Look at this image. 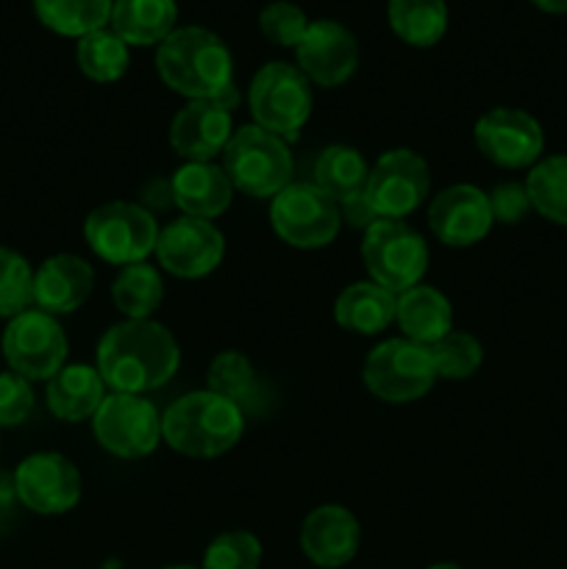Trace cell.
<instances>
[{"instance_id":"484cf974","label":"cell","mask_w":567,"mask_h":569,"mask_svg":"<svg viewBox=\"0 0 567 569\" xmlns=\"http://www.w3.org/2000/svg\"><path fill=\"white\" fill-rule=\"evenodd\" d=\"M367 176L370 167L365 156L350 144H331L315 161V187H320L337 203L365 192Z\"/></svg>"},{"instance_id":"8d00e7d4","label":"cell","mask_w":567,"mask_h":569,"mask_svg":"<svg viewBox=\"0 0 567 569\" xmlns=\"http://www.w3.org/2000/svg\"><path fill=\"white\" fill-rule=\"evenodd\" d=\"M33 387L28 378L11 370H0V428H17L31 417Z\"/></svg>"},{"instance_id":"ffe728a7","label":"cell","mask_w":567,"mask_h":569,"mask_svg":"<svg viewBox=\"0 0 567 569\" xmlns=\"http://www.w3.org/2000/svg\"><path fill=\"white\" fill-rule=\"evenodd\" d=\"M359 520L345 506H317L300 526V550L317 567L337 569L348 565L359 550Z\"/></svg>"},{"instance_id":"6da1fadb","label":"cell","mask_w":567,"mask_h":569,"mask_svg":"<svg viewBox=\"0 0 567 569\" xmlns=\"http://www.w3.org/2000/svg\"><path fill=\"white\" fill-rule=\"evenodd\" d=\"M181 365L176 337L156 320H122L98 345V372L106 387L126 395L161 389Z\"/></svg>"},{"instance_id":"3957f363","label":"cell","mask_w":567,"mask_h":569,"mask_svg":"<svg viewBox=\"0 0 567 569\" xmlns=\"http://www.w3.org/2000/svg\"><path fill=\"white\" fill-rule=\"evenodd\" d=\"M242 431V409L209 389L183 395L161 415V439L172 450L192 459H215L228 453Z\"/></svg>"},{"instance_id":"cb8c5ba5","label":"cell","mask_w":567,"mask_h":569,"mask_svg":"<svg viewBox=\"0 0 567 569\" xmlns=\"http://www.w3.org/2000/svg\"><path fill=\"white\" fill-rule=\"evenodd\" d=\"M395 306H398L395 292L378 287L376 281H356L339 292L334 317L345 331L376 337L395 322Z\"/></svg>"},{"instance_id":"7c38bea8","label":"cell","mask_w":567,"mask_h":569,"mask_svg":"<svg viewBox=\"0 0 567 569\" xmlns=\"http://www.w3.org/2000/svg\"><path fill=\"white\" fill-rule=\"evenodd\" d=\"M431 189L426 159L409 148H395L378 156L365 183V198L378 220H404L422 206Z\"/></svg>"},{"instance_id":"603a6c76","label":"cell","mask_w":567,"mask_h":569,"mask_svg":"<svg viewBox=\"0 0 567 569\" xmlns=\"http://www.w3.org/2000/svg\"><path fill=\"white\" fill-rule=\"evenodd\" d=\"M395 322H398L406 339L431 348L445 333L454 331V309H450V300L439 289L417 283V287L398 295Z\"/></svg>"},{"instance_id":"4fadbf2b","label":"cell","mask_w":567,"mask_h":569,"mask_svg":"<svg viewBox=\"0 0 567 569\" xmlns=\"http://www.w3.org/2000/svg\"><path fill=\"white\" fill-rule=\"evenodd\" d=\"M11 478H14L22 509L42 517L67 515L76 509L83 492L78 467L67 456L50 453V450L26 456Z\"/></svg>"},{"instance_id":"52a82bcc","label":"cell","mask_w":567,"mask_h":569,"mask_svg":"<svg viewBox=\"0 0 567 569\" xmlns=\"http://www.w3.org/2000/svg\"><path fill=\"white\" fill-rule=\"evenodd\" d=\"M67 333L53 315L42 309H26L11 317L0 337V353L6 370L28 381H50L67 365Z\"/></svg>"},{"instance_id":"ab89813d","label":"cell","mask_w":567,"mask_h":569,"mask_svg":"<svg viewBox=\"0 0 567 569\" xmlns=\"http://www.w3.org/2000/svg\"><path fill=\"white\" fill-rule=\"evenodd\" d=\"M17 509H20V498H17L14 478L9 472H0V533L14 526Z\"/></svg>"},{"instance_id":"ac0fdd59","label":"cell","mask_w":567,"mask_h":569,"mask_svg":"<svg viewBox=\"0 0 567 569\" xmlns=\"http://www.w3.org/2000/svg\"><path fill=\"white\" fill-rule=\"evenodd\" d=\"M233 137V111L217 100H189L170 122V144L181 159L211 161Z\"/></svg>"},{"instance_id":"f546056e","label":"cell","mask_w":567,"mask_h":569,"mask_svg":"<svg viewBox=\"0 0 567 569\" xmlns=\"http://www.w3.org/2000/svg\"><path fill=\"white\" fill-rule=\"evenodd\" d=\"M531 209L556 226H567V153L545 156L526 178Z\"/></svg>"},{"instance_id":"f1b7e54d","label":"cell","mask_w":567,"mask_h":569,"mask_svg":"<svg viewBox=\"0 0 567 569\" xmlns=\"http://www.w3.org/2000/svg\"><path fill=\"white\" fill-rule=\"evenodd\" d=\"M115 0H33L39 22L61 37H87L106 28Z\"/></svg>"},{"instance_id":"d6a6232c","label":"cell","mask_w":567,"mask_h":569,"mask_svg":"<svg viewBox=\"0 0 567 569\" xmlns=\"http://www.w3.org/2000/svg\"><path fill=\"white\" fill-rule=\"evenodd\" d=\"M33 306V267L14 248L0 244V320L22 315Z\"/></svg>"},{"instance_id":"9a60e30c","label":"cell","mask_w":567,"mask_h":569,"mask_svg":"<svg viewBox=\"0 0 567 569\" xmlns=\"http://www.w3.org/2000/svg\"><path fill=\"white\" fill-rule=\"evenodd\" d=\"M226 237L211 220L178 217L159 231L156 259L176 278H203L220 267Z\"/></svg>"},{"instance_id":"d6986e66","label":"cell","mask_w":567,"mask_h":569,"mask_svg":"<svg viewBox=\"0 0 567 569\" xmlns=\"http://www.w3.org/2000/svg\"><path fill=\"white\" fill-rule=\"evenodd\" d=\"M94 289V270L76 253H56L33 270V309L48 315H72L89 300Z\"/></svg>"},{"instance_id":"d590c367","label":"cell","mask_w":567,"mask_h":569,"mask_svg":"<svg viewBox=\"0 0 567 569\" xmlns=\"http://www.w3.org/2000/svg\"><path fill=\"white\" fill-rule=\"evenodd\" d=\"M309 17L292 0H272L261 9L259 28L272 44H284V48H298L304 39L306 28H309Z\"/></svg>"},{"instance_id":"7a4b0ae2","label":"cell","mask_w":567,"mask_h":569,"mask_svg":"<svg viewBox=\"0 0 567 569\" xmlns=\"http://www.w3.org/2000/svg\"><path fill=\"white\" fill-rule=\"evenodd\" d=\"M156 67L161 81L189 100H215L233 83L231 50L203 26L176 28L156 50Z\"/></svg>"},{"instance_id":"ba28073f","label":"cell","mask_w":567,"mask_h":569,"mask_svg":"<svg viewBox=\"0 0 567 569\" xmlns=\"http://www.w3.org/2000/svg\"><path fill=\"white\" fill-rule=\"evenodd\" d=\"M361 261L370 272V281L400 295L417 287L426 276L428 244L409 222L376 220L365 231Z\"/></svg>"},{"instance_id":"8fae6325","label":"cell","mask_w":567,"mask_h":569,"mask_svg":"<svg viewBox=\"0 0 567 569\" xmlns=\"http://www.w3.org/2000/svg\"><path fill=\"white\" fill-rule=\"evenodd\" d=\"M92 431L117 459H145L159 448L161 415L145 395L111 392L94 411Z\"/></svg>"},{"instance_id":"e575fe53","label":"cell","mask_w":567,"mask_h":569,"mask_svg":"<svg viewBox=\"0 0 567 569\" xmlns=\"http://www.w3.org/2000/svg\"><path fill=\"white\" fill-rule=\"evenodd\" d=\"M261 542L250 531H226L206 548L200 569H259Z\"/></svg>"},{"instance_id":"d4e9b609","label":"cell","mask_w":567,"mask_h":569,"mask_svg":"<svg viewBox=\"0 0 567 569\" xmlns=\"http://www.w3.org/2000/svg\"><path fill=\"white\" fill-rule=\"evenodd\" d=\"M176 0H115L111 31L126 44H161L176 31Z\"/></svg>"},{"instance_id":"277c9868","label":"cell","mask_w":567,"mask_h":569,"mask_svg":"<svg viewBox=\"0 0 567 569\" xmlns=\"http://www.w3.org/2000/svg\"><path fill=\"white\" fill-rule=\"evenodd\" d=\"M222 170L239 192L250 198H276L292 183L295 164L289 142L259 126H242L222 150Z\"/></svg>"},{"instance_id":"b9f144b4","label":"cell","mask_w":567,"mask_h":569,"mask_svg":"<svg viewBox=\"0 0 567 569\" xmlns=\"http://www.w3.org/2000/svg\"><path fill=\"white\" fill-rule=\"evenodd\" d=\"M428 569H461L459 565H450V561H445V565H434V567H428Z\"/></svg>"},{"instance_id":"7402d4cb","label":"cell","mask_w":567,"mask_h":569,"mask_svg":"<svg viewBox=\"0 0 567 569\" xmlns=\"http://www.w3.org/2000/svg\"><path fill=\"white\" fill-rule=\"evenodd\" d=\"M50 415L64 422L92 420L94 411L106 400V383L98 367L89 365H64L44 389Z\"/></svg>"},{"instance_id":"e0dca14e","label":"cell","mask_w":567,"mask_h":569,"mask_svg":"<svg viewBox=\"0 0 567 569\" xmlns=\"http://www.w3.org/2000/svg\"><path fill=\"white\" fill-rule=\"evenodd\" d=\"M493 222L489 194L472 183H454L428 206V228L448 248H470L481 242Z\"/></svg>"},{"instance_id":"74e56055","label":"cell","mask_w":567,"mask_h":569,"mask_svg":"<svg viewBox=\"0 0 567 569\" xmlns=\"http://www.w3.org/2000/svg\"><path fill=\"white\" fill-rule=\"evenodd\" d=\"M489 209H493L495 222H506V226H517L526 220L531 211V200H528L526 183H500L489 192Z\"/></svg>"},{"instance_id":"f35d334b","label":"cell","mask_w":567,"mask_h":569,"mask_svg":"<svg viewBox=\"0 0 567 569\" xmlns=\"http://www.w3.org/2000/svg\"><path fill=\"white\" fill-rule=\"evenodd\" d=\"M339 217H342V222H348L350 228H359V231H367V228L378 220L376 211H372V206L367 203L365 192L342 200V203H339Z\"/></svg>"},{"instance_id":"4dcf8cb0","label":"cell","mask_w":567,"mask_h":569,"mask_svg":"<svg viewBox=\"0 0 567 569\" xmlns=\"http://www.w3.org/2000/svg\"><path fill=\"white\" fill-rule=\"evenodd\" d=\"M76 59L83 76L98 83H111L122 78L131 56H128V44L111 28H98L78 39Z\"/></svg>"},{"instance_id":"9c48e42d","label":"cell","mask_w":567,"mask_h":569,"mask_svg":"<svg viewBox=\"0 0 567 569\" xmlns=\"http://www.w3.org/2000/svg\"><path fill=\"white\" fill-rule=\"evenodd\" d=\"M365 387L384 403L420 400L437 381L431 348L411 339H387L370 350L365 361Z\"/></svg>"},{"instance_id":"5b68a950","label":"cell","mask_w":567,"mask_h":569,"mask_svg":"<svg viewBox=\"0 0 567 569\" xmlns=\"http://www.w3.org/2000/svg\"><path fill=\"white\" fill-rule=\"evenodd\" d=\"M248 106L253 126L295 142L311 114V81L298 64L270 61L250 81Z\"/></svg>"},{"instance_id":"1f68e13d","label":"cell","mask_w":567,"mask_h":569,"mask_svg":"<svg viewBox=\"0 0 567 569\" xmlns=\"http://www.w3.org/2000/svg\"><path fill=\"white\" fill-rule=\"evenodd\" d=\"M206 389L220 398H228L242 409V403L253 400L256 395V370L250 359L239 350H222L211 359L206 372Z\"/></svg>"},{"instance_id":"836d02e7","label":"cell","mask_w":567,"mask_h":569,"mask_svg":"<svg viewBox=\"0 0 567 569\" xmlns=\"http://www.w3.org/2000/svg\"><path fill=\"white\" fill-rule=\"evenodd\" d=\"M431 359L437 367V378L465 381L481 367L484 348L472 333L450 331L439 342L431 345Z\"/></svg>"},{"instance_id":"60d3db41","label":"cell","mask_w":567,"mask_h":569,"mask_svg":"<svg viewBox=\"0 0 567 569\" xmlns=\"http://www.w3.org/2000/svg\"><path fill=\"white\" fill-rule=\"evenodd\" d=\"M531 3L548 14H567V0H531Z\"/></svg>"},{"instance_id":"7bdbcfd3","label":"cell","mask_w":567,"mask_h":569,"mask_svg":"<svg viewBox=\"0 0 567 569\" xmlns=\"http://www.w3.org/2000/svg\"><path fill=\"white\" fill-rule=\"evenodd\" d=\"M167 569H195V567H187V565H176V567H167Z\"/></svg>"},{"instance_id":"4316f807","label":"cell","mask_w":567,"mask_h":569,"mask_svg":"<svg viewBox=\"0 0 567 569\" xmlns=\"http://www.w3.org/2000/svg\"><path fill=\"white\" fill-rule=\"evenodd\" d=\"M387 17L392 31L404 42L428 48L445 37L448 28V3L445 0H389Z\"/></svg>"},{"instance_id":"44dd1931","label":"cell","mask_w":567,"mask_h":569,"mask_svg":"<svg viewBox=\"0 0 567 569\" xmlns=\"http://www.w3.org/2000/svg\"><path fill=\"white\" fill-rule=\"evenodd\" d=\"M233 198V183L222 164L215 161H187L178 167L170 181V200L183 211V217L215 220L226 214Z\"/></svg>"},{"instance_id":"2e32d148","label":"cell","mask_w":567,"mask_h":569,"mask_svg":"<svg viewBox=\"0 0 567 569\" xmlns=\"http://www.w3.org/2000/svg\"><path fill=\"white\" fill-rule=\"evenodd\" d=\"M298 67L317 87H339L359 67V42L354 31L337 20H311L295 48Z\"/></svg>"},{"instance_id":"8992f818","label":"cell","mask_w":567,"mask_h":569,"mask_svg":"<svg viewBox=\"0 0 567 569\" xmlns=\"http://www.w3.org/2000/svg\"><path fill=\"white\" fill-rule=\"evenodd\" d=\"M159 231L156 217L145 206L128 200H109L83 220V239L92 253L120 267L139 264L156 253Z\"/></svg>"},{"instance_id":"30bf717a","label":"cell","mask_w":567,"mask_h":569,"mask_svg":"<svg viewBox=\"0 0 567 569\" xmlns=\"http://www.w3.org/2000/svg\"><path fill=\"white\" fill-rule=\"evenodd\" d=\"M270 222L278 239L298 250L326 248L337 239L339 203L315 183H289L270 198Z\"/></svg>"},{"instance_id":"83f0119b","label":"cell","mask_w":567,"mask_h":569,"mask_svg":"<svg viewBox=\"0 0 567 569\" xmlns=\"http://www.w3.org/2000/svg\"><path fill=\"white\" fill-rule=\"evenodd\" d=\"M111 300L126 320H150L165 300V281L148 261L128 264L111 283Z\"/></svg>"},{"instance_id":"5bb4252c","label":"cell","mask_w":567,"mask_h":569,"mask_svg":"<svg viewBox=\"0 0 567 569\" xmlns=\"http://www.w3.org/2000/svg\"><path fill=\"white\" fill-rule=\"evenodd\" d=\"M472 137H476L484 159L504 167V170H523V167H534L543 159V126H539L537 117L523 109H511V106L489 109L487 114L478 117Z\"/></svg>"}]
</instances>
